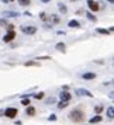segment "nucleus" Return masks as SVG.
<instances>
[{
	"mask_svg": "<svg viewBox=\"0 0 114 125\" xmlns=\"http://www.w3.org/2000/svg\"><path fill=\"white\" fill-rule=\"evenodd\" d=\"M69 119L73 121V122H83L86 119V114L80 108H75L73 111L69 113Z\"/></svg>",
	"mask_w": 114,
	"mask_h": 125,
	"instance_id": "nucleus-1",
	"label": "nucleus"
},
{
	"mask_svg": "<svg viewBox=\"0 0 114 125\" xmlns=\"http://www.w3.org/2000/svg\"><path fill=\"white\" fill-rule=\"evenodd\" d=\"M20 30H21V32H24L25 35H34L35 32H37V28L33 27V25H21Z\"/></svg>",
	"mask_w": 114,
	"mask_h": 125,
	"instance_id": "nucleus-2",
	"label": "nucleus"
},
{
	"mask_svg": "<svg viewBox=\"0 0 114 125\" xmlns=\"http://www.w3.org/2000/svg\"><path fill=\"white\" fill-rule=\"evenodd\" d=\"M17 114H18L17 108L9 107V108H6V110H4V114H3V115H6L7 118H16V117H17Z\"/></svg>",
	"mask_w": 114,
	"mask_h": 125,
	"instance_id": "nucleus-3",
	"label": "nucleus"
},
{
	"mask_svg": "<svg viewBox=\"0 0 114 125\" xmlns=\"http://www.w3.org/2000/svg\"><path fill=\"white\" fill-rule=\"evenodd\" d=\"M87 6H89V9H90V11H94V13H97L99 9H100L99 3L94 1V0H87Z\"/></svg>",
	"mask_w": 114,
	"mask_h": 125,
	"instance_id": "nucleus-4",
	"label": "nucleus"
},
{
	"mask_svg": "<svg viewBox=\"0 0 114 125\" xmlns=\"http://www.w3.org/2000/svg\"><path fill=\"white\" fill-rule=\"evenodd\" d=\"M59 98H61V101H70V98H72V94L66 90H62L59 93Z\"/></svg>",
	"mask_w": 114,
	"mask_h": 125,
	"instance_id": "nucleus-5",
	"label": "nucleus"
},
{
	"mask_svg": "<svg viewBox=\"0 0 114 125\" xmlns=\"http://www.w3.org/2000/svg\"><path fill=\"white\" fill-rule=\"evenodd\" d=\"M16 35H17V34H16V31L11 30V31H9V32L3 37V41H4V42H11V41L16 38Z\"/></svg>",
	"mask_w": 114,
	"mask_h": 125,
	"instance_id": "nucleus-6",
	"label": "nucleus"
},
{
	"mask_svg": "<svg viewBox=\"0 0 114 125\" xmlns=\"http://www.w3.org/2000/svg\"><path fill=\"white\" fill-rule=\"evenodd\" d=\"M82 79L83 80H93V79H96V73H93V72H86V73L82 74Z\"/></svg>",
	"mask_w": 114,
	"mask_h": 125,
	"instance_id": "nucleus-7",
	"label": "nucleus"
},
{
	"mask_svg": "<svg viewBox=\"0 0 114 125\" xmlns=\"http://www.w3.org/2000/svg\"><path fill=\"white\" fill-rule=\"evenodd\" d=\"M78 96H87V97H93V93H90L89 90H85V89H79L76 91Z\"/></svg>",
	"mask_w": 114,
	"mask_h": 125,
	"instance_id": "nucleus-8",
	"label": "nucleus"
},
{
	"mask_svg": "<svg viewBox=\"0 0 114 125\" xmlns=\"http://www.w3.org/2000/svg\"><path fill=\"white\" fill-rule=\"evenodd\" d=\"M48 20L51 21V24H59L61 23V18H59V16H57V14H51V16L48 17Z\"/></svg>",
	"mask_w": 114,
	"mask_h": 125,
	"instance_id": "nucleus-9",
	"label": "nucleus"
},
{
	"mask_svg": "<svg viewBox=\"0 0 114 125\" xmlns=\"http://www.w3.org/2000/svg\"><path fill=\"white\" fill-rule=\"evenodd\" d=\"M102 119H103V117L100 115V114H97V115H94L93 118H90L89 119V124H97V122H102Z\"/></svg>",
	"mask_w": 114,
	"mask_h": 125,
	"instance_id": "nucleus-10",
	"label": "nucleus"
},
{
	"mask_svg": "<svg viewBox=\"0 0 114 125\" xmlns=\"http://www.w3.org/2000/svg\"><path fill=\"white\" fill-rule=\"evenodd\" d=\"M35 113H37V110H35L33 105H28V107L25 108V114H27V115H30V117H34Z\"/></svg>",
	"mask_w": 114,
	"mask_h": 125,
	"instance_id": "nucleus-11",
	"label": "nucleus"
},
{
	"mask_svg": "<svg viewBox=\"0 0 114 125\" xmlns=\"http://www.w3.org/2000/svg\"><path fill=\"white\" fill-rule=\"evenodd\" d=\"M68 27H70V28H79L80 24H79V21H76V20H69Z\"/></svg>",
	"mask_w": 114,
	"mask_h": 125,
	"instance_id": "nucleus-12",
	"label": "nucleus"
},
{
	"mask_svg": "<svg viewBox=\"0 0 114 125\" xmlns=\"http://www.w3.org/2000/svg\"><path fill=\"white\" fill-rule=\"evenodd\" d=\"M58 9H59V11L62 13V14H66L68 13V9H66V6L63 3H58Z\"/></svg>",
	"mask_w": 114,
	"mask_h": 125,
	"instance_id": "nucleus-13",
	"label": "nucleus"
},
{
	"mask_svg": "<svg viewBox=\"0 0 114 125\" xmlns=\"http://www.w3.org/2000/svg\"><path fill=\"white\" fill-rule=\"evenodd\" d=\"M57 51H59V52H65L66 51V48H65V44H63V42H58L57 44Z\"/></svg>",
	"mask_w": 114,
	"mask_h": 125,
	"instance_id": "nucleus-14",
	"label": "nucleus"
},
{
	"mask_svg": "<svg viewBox=\"0 0 114 125\" xmlns=\"http://www.w3.org/2000/svg\"><path fill=\"white\" fill-rule=\"evenodd\" d=\"M107 117L113 119V117H114V108H113V105H110V107L107 108Z\"/></svg>",
	"mask_w": 114,
	"mask_h": 125,
	"instance_id": "nucleus-15",
	"label": "nucleus"
},
{
	"mask_svg": "<svg viewBox=\"0 0 114 125\" xmlns=\"http://www.w3.org/2000/svg\"><path fill=\"white\" fill-rule=\"evenodd\" d=\"M4 17H18V13H14V11H4Z\"/></svg>",
	"mask_w": 114,
	"mask_h": 125,
	"instance_id": "nucleus-16",
	"label": "nucleus"
},
{
	"mask_svg": "<svg viewBox=\"0 0 114 125\" xmlns=\"http://www.w3.org/2000/svg\"><path fill=\"white\" fill-rule=\"evenodd\" d=\"M69 105V101H61V103H58V108L59 110H63V108H66Z\"/></svg>",
	"mask_w": 114,
	"mask_h": 125,
	"instance_id": "nucleus-17",
	"label": "nucleus"
},
{
	"mask_svg": "<svg viewBox=\"0 0 114 125\" xmlns=\"http://www.w3.org/2000/svg\"><path fill=\"white\" fill-rule=\"evenodd\" d=\"M96 32H99V34H103V35H108L110 34V31L106 28H96Z\"/></svg>",
	"mask_w": 114,
	"mask_h": 125,
	"instance_id": "nucleus-18",
	"label": "nucleus"
},
{
	"mask_svg": "<svg viewBox=\"0 0 114 125\" xmlns=\"http://www.w3.org/2000/svg\"><path fill=\"white\" fill-rule=\"evenodd\" d=\"M86 17L89 18L90 21H93V23H96V21H97V17H96V16H93L91 13H86Z\"/></svg>",
	"mask_w": 114,
	"mask_h": 125,
	"instance_id": "nucleus-19",
	"label": "nucleus"
},
{
	"mask_svg": "<svg viewBox=\"0 0 114 125\" xmlns=\"http://www.w3.org/2000/svg\"><path fill=\"white\" fill-rule=\"evenodd\" d=\"M25 66H40V62H35V61H28V62L24 63Z\"/></svg>",
	"mask_w": 114,
	"mask_h": 125,
	"instance_id": "nucleus-20",
	"label": "nucleus"
},
{
	"mask_svg": "<svg viewBox=\"0 0 114 125\" xmlns=\"http://www.w3.org/2000/svg\"><path fill=\"white\" fill-rule=\"evenodd\" d=\"M44 96H45V93L44 91H40V93H35L34 97L37 98V100H41V98H44Z\"/></svg>",
	"mask_w": 114,
	"mask_h": 125,
	"instance_id": "nucleus-21",
	"label": "nucleus"
},
{
	"mask_svg": "<svg viewBox=\"0 0 114 125\" xmlns=\"http://www.w3.org/2000/svg\"><path fill=\"white\" fill-rule=\"evenodd\" d=\"M31 3V0H18V4L20 6H28Z\"/></svg>",
	"mask_w": 114,
	"mask_h": 125,
	"instance_id": "nucleus-22",
	"label": "nucleus"
},
{
	"mask_svg": "<svg viewBox=\"0 0 114 125\" xmlns=\"http://www.w3.org/2000/svg\"><path fill=\"white\" fill-rule=\"evenodd\" d=\"M55 101H57V98H55V97H48V98L45 100L46 104H54Z\"/></svg>",
	"mask_w": 114,
	"mask_h": 125,
	"instance_id": "nucleus-23",
	"label": "nucleus"
},
{
	"mask_svg": "<svg viewBox=\"0 0 114 125\" xmlns=\"http://www.w3.org/2000/svg\"><path fill=\"white\" fill-rule=\"evenodd\" d=\"M30 103H31V101H30V98H23V100H21V104H23L24 107H28Z\"/></svg>",
	"mask_w": 114,
	"mask_h": 125,
	"instance_id": "nucleus-24",
	"label": "nucleus"
},
{
	"mask_svg": "<svg viewBox=\"0 0 114 125\" xmlns=\"http://www.w3.org/2000/svg\"><path fill=\"white\" fill-rule=\"evenodd\" d=\"M102 111H103V107H102V105H97V107H94V113H96V114H100Z\"/></svg>",
	"mask_w": 114,
	"mask_h": 125,
	"instance_id": "nucleus-25",
	"label": "nucleus"
},
{
	"mask_svg": "<svg viewBox=\"0 0 114 125\" xmlns=\"http://www.w3.org/2000/svg\"><path fill=\"white\" fill-rule=\"evenodd\" d=\"M7 20H3V18H0V25H1V27H7Z\"/></svg>",
	"mask_w": 114,
	"mask_h": 125,
	"instance_id": "nucleus-26",
	"label": "nucleus"
},
{
	"mask_svg": "<svg viewBox=\"0 0 114 125\" xmlns=\"http://www.w3.org/2000/svg\"><path fill=\"white\" fill-rule=\"evenodd\" d=\"M40 17H41V20H42V21H46V20H48V17H46L45 13H40Z\"/></svg>",
	"mask_w": 114,
	"mask_h": 125,
	"instance_id": "nucleus-27",
	"label": "nucleus"
},
{
	"mask_svg": "<svg viewBox=\"0 0 114 125\" xmlns=\"http://www.w3.org/2000/svg\"><path fill=\"white\" fill-rule=\"evenodd\" d=\"M48 121H57V115H49L48 117Z\"/></svg>",
	"mask_w": 114,
	"mask_h": 125,
	"instance_id": "nucleus-28",
	"label": "nucleus"
},
{
	"mask_svg": "<svg viewBox=\"0 0 114 125\" xmlns=\"http://www.w3.org/2000/svg\"><path fill=\"white\" fill-rule=\"evenodd\" d=\"M37 61H41V59H51L49 56H38V58H35Z\"/></svg>",
	"mask_w": 114,
	"mask_h": 125,
	"instance_id": "nucleus-29",
	"label": "nucleus"
},
{
	"mask_svg": "<svg viewBox=\"0 0 114 125\" xmlns=\"http://www.w3.org/2000/svg\"><path fill=\"white\" fill-rule=\"evenodd\" d=\"M3 114H4V110H0V117H1Z\"/></svg>",
	"mask_w": 114,
	"mask_h": 125,
	"instance_id": "nucleus-30",
	"label": "nucleus"
},
{
	"mask_svg": "<svg viewBox=\"0 0 114 125\" xmlns=\"http://www.w3.org/2000/svg\"><path fill=\"white\" fill-rule=\"evenodd\" d=\"M42 3H49V0H41Z\"/></svg>",
	"mask_w": 114,
	"mask_h": 125,
	"instance_id": "nucleus-31",
	"label": "nucleus"
},
{
	"mask_svg": "<svg viewBox=\"0 0 114 125\" xmlns=\"http://www.w3.org/2000/svg\"><path fill=\"white\" fill-rule=\"evenodd\" d=\"M1 1H3V3H9V0H1Z\"/></svg>",
	"mask_w": 114,
	"mask_h": 125,
	"instance_id": "nucleus-32",
	"label": "nucleus"
},
{
	"mask_svg": "<svg viewBox=\"0 0 114 125\" xmlns=\"http://www.w3.org/2000/svg\"><path fill=\"white\" fill-rule=\"evenodd\" d=\"M108 3H114V0H107Z\"/></svg>",
	"mask_w": 114,
	"mask_h": 125,
	"instance_id": "nucleus-33",
	"label": "nucleus"
},
{
	"mask_svg": "<svg viewBox=\"0 0 114 125\" xmlns=\"http://www.w3.org/2000/svg\"><path fill=\"white\" fill-rule=\"evenodd\" d=\"M72 1H76V0H72Z\"/></svg>",
	"mask_w": 114,
	"mask_h": 125,
	"instance_id": "nucleus-34",
	"label": "nucleus"
},
{
	"mask_svg": "<svg viewBox=\"0 0 114 125\" xmlns=\"http://www.w3.org/2000/svg\"><path fill=\"white\" fill-rule=\"evenodd\" d=\"M9 1H13V0H9Z\"/></svg>",
	"mask_w": 114,
	"mask_h": 125,
	"instance_id": "nucleus-35",
	"label": "nucleus"
}]
</instances>
